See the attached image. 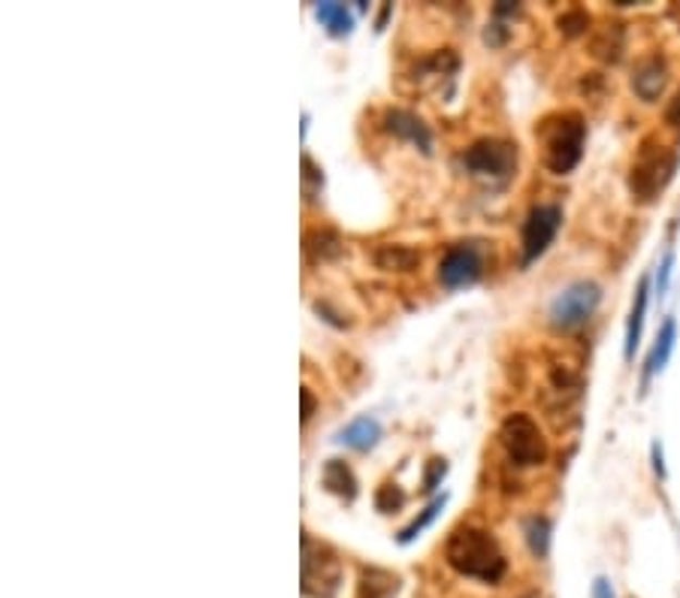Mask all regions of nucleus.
Segmentation results:
<instances>
[{
	"instance_id": "nucleus-1",
	"label": "nucleus",
	"mask_w": 680,
	"mask_h": 598,
	"mask_svg": "<svg viewBox=\"0 0 680 598\" xmlns=\"http://www.w3.org/2000/svg\"><path fill=\"white\" fill-rule=\"evenodd\" d=\"M445 557L457 574L481 581V584H499L508 569L496 538L475 526H462L454 532L445 547Z\"/></svg>"
},
{
	"instance_id": "nucleus-2",
	"label": "nucleus",
	"mask_w": 680,
	"mask_h": 598,
	"mask_svg": "<svg viewBox=\"0 0 680 598\" xmlns=\"http://www.w3.org/2000/svg\"><path fill=\"white\" fill-rule=\"evenodd\" d=\"M539 139L544 146V163L551 173L566 176L584 158L586 124L578 112H559L539 124Z\"/></svg>"
},
{
	"instance_id": "nucleus-3",
	"label": "nucleus",
	"mask_w": 680,
	"mask_h": 598,
	"mask_svg": "<svg viewBox=\"0 0 680 598\" xmlns=\"http://www.w3.org/2000/svg\"><path fill=\"white\" fill-rule=\"evenodd\" d=\"M678 170V151L668 146H653L651 139L641 146L639 161L632 163L629 188L641 203H653Z\"/></svg>"
},
{
	"instance_id": "nucleus-4",
	"label": "nucleus",
	"mask_w": 680,
	"mask_h": 598,
	"mask_svg": "<svg viewBox=\"0 0 680 598\" xmlns=\"http://www.w3.org/2000/svg\"><path fill=\"white\" fill-rule=\"evenodd\" d=\"M339 557L324 544H314L309 532H302V593L309 598H333L339 593Z\"/></svg>"
},
{
	"instance_id": "nucleus-5",
	"label": "nucleus",
	"mask_w": 680,
	"mask_h": 598,
	"mask_svg": "<svg viewBox=\"0 0 680 598\" xmlns=\"http://www.w3.org/2000/svg\"><path fill=\"white\" fill-rule=\"evenodd\" d=\"M462 166L475 178L505 185L517 173V146L508 139H478L462 154Z\"/></svg>"
},
{
	"instance_id": "nucleus-6",
	"label": "nucleus",
	"mask_w": 680,
	"mask_h": 598,
	"mask_svg": "<svg viewBox=\"0 0 680 598\" xmlns=\"http://www.w3.org/2000/svg\"><path fill=\"white\" fill-rule=\"evenodd\" d=\"M499 438H503V448L508 453V460L520 465V469L542 465L547 460V441H544L539 423L532 421L530 414H511L503 423Z\"/></svg>"
},
{
	"instance_id": "nucleus-7",
	"label": "nucleus",
	"mask_w": 680,
	"mask_h": 598,
	"mask_svg": "<svg viewBox=\"0 0 680 598\" xmlns=\"http://www.w3.org/2000/svg\"><path fill=\"white\" fill-rule=\"evenodd\" d=\"M598 299H602V290L593 282H574L571 287H566L554 306H551V324L557 329H578L584 326L593 312H596Z\"/></svg>"
},
{
	"instance_id": "nucleus-8",
	"label": "nucleus",
	"mask_w": 680,
	"mask_h": 598,
	"mask_svg": "<svg viewBox=\"0 0 680 598\" xmlns=\"http://www.w3.org/2000/svg\"><path fill=\"white\" fill-rule=\"evenodd\" d=\"M562 227V209L554 203H542L532 209L523 221V266H530L532 260H539L557 239Z\"/></svg>"
},
{
	"instance_id": "nucleus-9",
	"label": "nucleus",
	"mask_w": 680,
	"mask_h": 598,
	"mask_svg": "<svg viewBox=\"0 0 680 598\" xmlns=\"http://www.w3.org/2000/svg\"><path fill=\"white\" fill-rule=\"evenodd\" d=\"M481 275H484V254H481L478 245L469 242L450 245L448 251H445V258H442V263H438V278H442V285L450 287V290L475 285Z\"/></svg>"
},
{
	"instance_id": "nucleus-10",
	"label": "nucleus",
	"mask_w": 680,
	"mask_h": 598,
	"mask_svg": "<svg viewBox=\"0 0 680 598\" xmlns=\"http://www.w3.org/2000/svg\"><path fill=\"white\" fill-rule=\"evenodd\" d=\"M384 130L399 136V139H406V142H411V146H418L423 154H430V151H433V134H430V127H426L423 119H418L415 112H406V109H391V112L384 115Z\"/></svg>"
},
{
	"instance_id": "nucleus-11",
	"label": "nucleus",
	"mask_w": 680,
	"mask_h": 598,
	"mask_svg": "<svg viewBox=\"0 0 680 598\" xmlns=\"http://www.w3.org/2000/svg\"><path fill=\"white\" fill-rule=\"evenodd\" d=\"M666 82L668 70L659 58H644L639 67H635V73H632V88H635V95H639L641 100H647V103H653L656 97L666 91Z\"/></svg>"
},
{
	"instance_id": "nucleus-12",
	"label": "nucleus",
	"mask_w": 680,
	"mask_h": 598,
	"mask_svg": "<svg viewBox=\"0 0 680 598\" xmlns=\"http://www.w3.org/2000/svg\"><path fill=\"white\" fill-rule=\"evenodd\" d=\"M399 593V577L394 571L363 569L360 584H357V598H396Z\"/></svg>"
},
{
	"instance_id": "nucleus-13",
	"label": "nucleus",
	"mask_w": 680,
	"mask_h": 598,
	"mask_svg": "<svg viewBox=\"0 0 680 598\" xmlns=\"http://www.w3.org/2000/svg\"><path fill=\"white\" fill-rule=\"evenodd\" d=\"M647 294H651V278H641L639 290H635V302H632V314H629V326H626V357H632L641 341V329H644V314H647Z\"/></svg>"
},
{
	"instance_id": "nucleus-14",
	"label": "nucleus",
	"mask_w": 680,
	"mask_h": 598,
	"mask_svg": "<svg viewBox=\"0 0 680 598\" xmlns=\"http://www.w3.org/2000/svg\"><path fill=\"white\" fill-rule=\"evenodd\" d=\"M379 438L381 426L379 421H372V418H357V421L348 423L339 435L342 445H348V448L354 450H372L379 445Z\"/></svg>"
},
{
	"instance_id": "nucleus-15",
	"label": "nucleus",
	"mask_w": 680,
	"mask_h": 598,
	"mask_svg": "<svg viewBox=\"0 0 680 598\" xmlns=\"http://www.w3.org/2000/svg\"><path fill=\"white\" fill-rule=\"evenodd\" d=\"M321 481H324V487L330 493H336L339 499H348L351 502L354 496H357V477L354 472L345 465L342 460H330L324 465V472H321Z\"/></svg>"
},
{
	"instance_id": "nucleus-16",
	"label": "nucleus",
	"mask_w": 680,
	"mask_h": 598,
	"mask_svg": "<svg viewBox=\"0 0 680 598\" xmlns=\"http://www.w3.org/2000/svg\"><path fill=\"white\" fill-rule=\"evenodd\" d=\"M314 15H318V22H321L333 37L351 34L354 18L351 13H348V7H342V3H318V7H314Z\"/></svg>"
},
{
	"instance_id": "nucleus-17",
	"label": "nucleus",
	"mask_w": 680,
	"mask_h": 598,
	"mask_svg": "<svg viewBox=\"0 0 680 598\" xmlns=\"http://www.w3.org/2000/svg\"><path fill=\"white\" fill-rule=\"evenodd\" d=\"M306 254L314 260L339 258L342 239L333 231H312L306 236Z\"/></svg>"
},
{
	"instance_id": "nucleus-18",
	"label": "nucleus",
	"mask_w": 680,
	"mask_h": 598,
	"mask_svg": "<svg viewBox=\"0 0 680 598\" xmlns=\"http://www.w3.org/2000/svg\"><path fill=\"white\" fill-rule=\"evenodd\" d=\"M675 333H678V326H675V321L668 317L666 324H663V329H659V336H656L651 360H647V378H651L653 372H659V369L668 363V353H671V348H675Z\"/></svg>"
},
{
	"instance_id": "nucleus-19",
	"label": "nucleus",
	"mask_w": 680,
	"mask_h": 598,
	"mask_svg": "<svg viewBox=\"0 0 680 598\" xmlns=\"http://www.w3.org/2000/svg\"><path fill=\"white\" fill-rule=\"evenodd\" d=\"M375 260H379L381 270H411L415 263H421L418 251H411L406 245H384Z\"/></svg>"
},
{
	"instance_id": "nucleus-20",
	"label": "nucleus",
	"mask_w": 680,
	"mask_h": 598,
	"mask_svg": "<svg viewBox=\"0 0 680 598\" xmlns=\"http://www.w3.org/2000/svg\"><path fill=\"white\" fill-rule=\"evenodd\" d=\"M445 502H448V496H435L433 502L426 504L421 514L415 516V520L408 523L406 530L399 532V544H411V541H415V538H418V535H421V532L426 530L430 523H433L435 516H438V511L445 508Z\"/></svg>"
},
{
	"instance_id": "nucleus-21",
	"label": "nucleus",
	"mask_w": 680,
	"mask_h": 598,
	"mask_svg": "<svg viewBox=\"0 0 680 598\" xmlns=\"http://www.w3.org/2000/svg\"><path fill=\"white\" fill-rule=\"evenodd\" d=\"M523 532H527V544H530L532 553L539 559L547 557V547H551V523H547L544 516H530Z\"/></svg>"
},
{
	"instance_id": "nucleus-22",
	"label": "nucleus",
	"mask_w": 680,
	"mask_h": 598,
	"mask_svg": "<svg viewBox=\"0 0 680 598\" xmlns=\"http://www.w3.org/2000/svg\"><path fill=\"white\" fill-rule=\"evenodd\" d=\"M406 504V493L396 487V484H384L379 489V496H375V508H379L381 514H394Z\"/></svg>"
},
{
	"instance_id": "nucleus-23",
	"label": "nucleus",
	"mask_w": 680,
	"mask_h": 598,
	"mask_svg": "<svg viewBox=\"0 0 680 598\" xmlns=\"http://www.w3.org/2000/svg\"><path fill=\"white\" fill-rule=\"evenodd\" d=\"M324 188V176H321V170L314 166V161L309 154H302V190H306V197L312 200L318 190Z\"/></svg>"
},
{
	"instance_id": "nucleus-24",
	"label": "nucleus",
	"mask_w": 680,
	"mask_h": 598,
	"mask_svg": "<svg viewBox=\"0 0 680 598\" xmlns=\"http://www.w3.org/2000/svg\"><path fill=\"white\" fill-rule=\"evenodd\" d=\"M586 25H590V15H584L581 10H571L559 18V27L569 34V37H578V34H584Z\"/></svg>"
},
{
	"instance_id": "nucleus-25",
	"label": "nucleus",
	"mask_w": 680,
	"mask_h": 598,
	"mask_svg": "<svg viewBox=\"0 0 680 598\" xmlns=\"http://www.w3.org/2000/svg\"><path fill=\"white\" fill-rule=\"evenodd\" d=\"M445 472H448V465H445V460H433V462H430V475H426V489H433L435 484H438V477H445Z\"/></svg>"
},
{
	"instance_id": "nucleus-26",
	"label": "nucleus",
	"mask_w": 680,
	"mask_h": 598,
	"mask_svg": "<svg viewBox=\"0 0 680 598\" xmlns=\"http://www.w3.org/2000/svg\"><path fill=\"white\" fill-rule=\"evenodd\" d=\"M302 423H309L312 421V414H314V396L309 387H302Z\"/></svg>"
},
{
	"instance_id": "nucleus-27",
	"label": "nucleus",
	"mask_w": 680,
	"mask_h": 598,
	"mask_svg": "<svg viewBox=\"0 0 680 598\" xmlns=\"http://www.w3.org/2000/svg\"><path fill=\"white\" fill-rule=\"evenodd\" d=\"M593 598H617V596H614L611 584H608L605 577H598L596 584H593Z\"/></svg>"
},
{
	"instance_id": "nucleus-28",
	"label": "nucleus",
	"mask_w": 680,
	"mask_h": 598,
	"mask_svg": "<svg viewBox=\"0 0 680 598\" xmlns=\"http://www.w3.org/2000/svg\"><path fill=\"white\" fill-rule=\"evenodd\" d=\"M668 275H671V254H666V260H663V270H659V297L666 294Z\"/></svg>"
},
{
	"instance_id": "nucleus-29",
	"label": "nucleus",
	"mask_w": 680,
	"mask_h": 598,
	"mask_svg": "<svg viewBox=\"0 0 680 598\" xmlns=\"http://www.w3.org/2000/svg\"><path fill=\"white\" fill-rule=\"evenodd\" d=\"M668 124H671V127H675V130H680V95L675 97V103H671V107H668Z\"/></svg>"
},
{
	"instance_id": "nucleus-30",
	"label": "nucleus",
	"mask_w": 680,
	"mask_h": 598,
	"mask_svg": "<svg viewBox=\"0 0 680 598\" xmlns=\"http://www.w3.org/2000/svg\"><path fill=\"white\" fill-rule=\"evenodd\" d=\"M653 465H656V475L666 477V465H663V448H659V445H653Z\"/></svg>"
},
{
	"instance_id": "nucleus-31",
	"label": "nucleus",
	"mask_w": 680,
	"mask_h": 598,
	"mask_svg": "<svg viewBox=\"0 0 680 598\" xmlns=\"http://www.w3.org/2000/svg\"><path fill=\"white\" fill-rule=\"evenodd\" d=\"M496 15H517L520 13V7L517 3H508V0H503V3H496V10H493Z\"/></svg>"
},
{
	"instance_id": "nucleus-32",
	"label": "nucleus",
	"mask_w": 680,
	"mask_h": 598,
	"mask_svg": "<svg viewBox=\"0 0 680 598\" xmlns=\"http://www.w3.org/2000/svg\"><path fill=\"white\" fill-rule=\"evenodd\" d=\"M527 598H532V596H527Z\"/></svg>"
}]
</instances>
